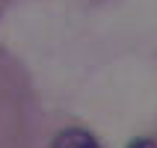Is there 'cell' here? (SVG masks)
Returning a JSON list of instances; mask_svg holds the SVG:
<instances>
[{
  "mask_svg": "<svg viewBox=\"0 0 157 148\" xmlns=\"http://www.w3.org/2000/svg\"><path fill=\"white\" fill-rule=\"evenodd\" d=\"M51 148H104L95 139V133H89L86 127H65L53 136Z\"/></svg>",
  "mask_w": 157,
  "mask_h": 148,
  "instance_id": "6da1fadb",
  "label": "cell"
},
{
  "mask_svg": "<svg viewBox=\"0 0 157 148\" xmlns=\"http://www.w3.org/2000/svg\"><path fill=\"white\" fill-rule=\"evenodd\" d=\"M128 148H157L154 139H145V136H140V139H131V145Z\"/></svg>",
  "mask_w": 157,
  "mask_h": 148,
  "instance_id": "7a4b0ae2",
  "label": "cell"
}]
</instances>
